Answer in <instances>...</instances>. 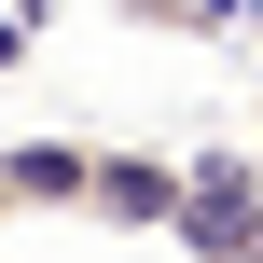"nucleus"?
Here are the masks:
<instances>
[{
	"instance_id": "obj_1",
	"label": "nucleus",
	"mask_w": 263,
	"mask_h": 263,
	"mask_svg": "<svg viewBox=\"0 0 263 263\" xmlns=\"http://www.w3.org/2000/svg\"><path fill=\"white\" fill-rule=\"evenodd\" d=\"M250 236H263V166L250 153H180V250L236 263Z\"/></svg>"
},
{
	"instance_id": "obj_2",
	"label": "nucleus",
	"mask_w": 263,
	"mask_h": 263,
	"mask_svg": "<svg viewBox=\"0 0 263 263\" xmlns=\"http://www.w3.org/2000/svg\"><path fill=\"white\" fill-rule=\"evenodd\" d=\"M83 222L180 236V153H111V139H97V194H83Z\"/></svg>"
},
{
	"instance_id": "obj_3",
	"label": "nucleus",
	"mask_w": 263,
	"mask_h": 263,
	"mask_svg": "<svg viewBox=\"0 0 263 263\" xmlns=\"http://www.w3.org/2000/svg\"><path fill=\"white\" fill-rule=\"evenodd\" d=\"M97 194V139H14L0 153V222L14 208H83Z\"/></svg>"
},
{
	"instance_id": "obj_4",
	"label": "nucleus",
	"mask_w": 263,
	"mask_h": 263,
	"mask_svg": "<svg viewBox=\"0 0 263 263\" xmlns=\"http://www.w3.org/2000/svg\"><path fill=\"white\" fill-rule=\"evenodd\" d=\"M42 55V14H0V69H28Z\"/></svg>"
},
{
	"instance_id": "obj_5",
	"label": "nucleus",
	"mask_w": 263,
	"mask_h": 263,
	"mask_svg": "<svg viewBox=\"0 0 263 263\" xmlns=\"http://www.w3.org/2000/svg\"><path fill=\"white\" fill-rule=\"evenodd\" d=\"M236 263H263V236H250V250H236Z\"/></svg>"
}]
</instances>
